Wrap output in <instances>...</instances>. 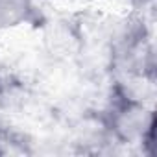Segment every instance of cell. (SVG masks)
Wrapping results in <instances>:
<instances>
[]
</instances>
